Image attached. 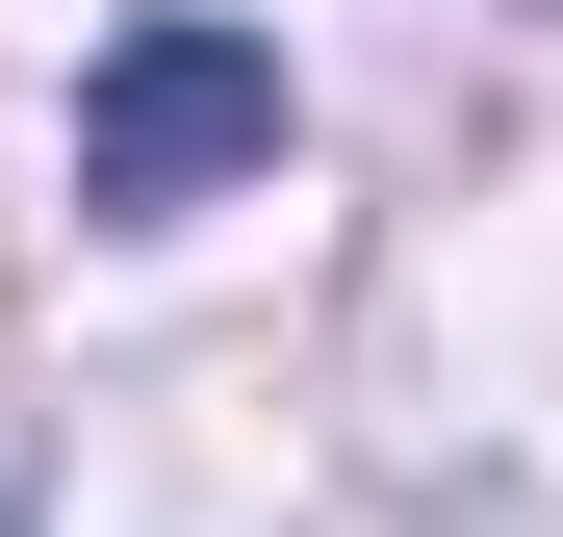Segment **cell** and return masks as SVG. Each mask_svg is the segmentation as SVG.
<instances>
[{"mask_svg":"<svg viewBox=\"0 0 563 537\" xmlns=\"http://www.w3.org/2000/svg\"><path fill=\"white\" fill-rule=\"evenodd\" d=\"M256 154H282V52L256 26H129L103 77H77V205L103 231L206 205V179H256Z\"/></svg>","mask_w":563,"mask_h":537,"instance_id":"1","label":"cell"}]
</instances>
